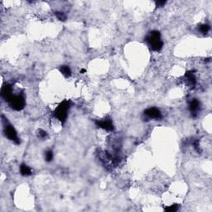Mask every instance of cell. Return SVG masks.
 Listing matches in <instances>:
<instances>
[{"mask_svg":"<svg viewBox=\"0 0 212 212\" xmlns=\"http://www.w3.org/2000/svg\"><path fill=\"white\" fill-rule=\"evenodd\" d=\"M145 41L149 45L151 49L155 52H159L163 47V42L161 40V34L158 31H151L146 36Z\"/></svg>","mask_w":212,"mask_h":212,"instance_id":"1","label":"cell"},{"mask_svg":"<svg viewBox=\"0 0 212 212\" xmlns=\"http://www.w3.org/2000/svg\"><path fill=\"white\" fill-rule=\"evenodd\" d=\"M2 121H3V132H4V134L8 139L13 141V142H15L16 144H19L20 143V139L18 136V134H17V131L13 128V126L12 124H9V122L7 120L5 117L2 115Z\"/></svg>","mask_w":212,"mask_h":212,"instance_id":"2","label":"cell"},{"mask_svg":"<svg viewBox=\"0 0 212 212\" xmlns=\"http://www.w3.org/2000/svg\"><path fill=\"white\" fill-rule=\"evenodd\" d=\"M70 109V103L66 100L62 101L59 105L57 106V109L53 112V115L56 119H57L62 124H64L66 120L68 114V110Z\"/></svg>","mask_w":212,"mask_h":212,"instance_id":"3","label":"cell"},{"mask_svg":"<svg viewBox=\"0 0 212 212\" xmlns=\"http://www.w3.org/2000/svg\"><path fill=\"white\" fill-rule=\"evenodd\" d=\"M8 102L11 108L16 111H20L25 107V99L21 95H13Z\"/></svg>","mask_w":212,"mask_h":212,"instance_id":"4","label":"cell"},{"mask_svg":"<svg viewBox=\"0 0 212 212\" xmlns=\"http://www.w3.org/2000/svg\"><path fill=\"white\" fill-rule=\"evenodd\" d=\"M96 126H98L99 128H101L104 130L107 131H113L114 130V125H113V122L110 119H101V120H97L95 121Z\"/></svg>","mask_w":212,"mask_h":212,"instance_id":"5","label":"cell"},{"mask_svg":"<svg viewBox=\"0 0 212 212\" xmlns=\"http://www.w3.org/2000/svg\"><path fill=\"white\" fill-rule=\"evenodd\" d=\"M145 116L147 117L148 119H162V113L158 109L155 107H152V108H148L143 113Z\"/></svg>","mask_w":212,"mask_h":212,"instance_id":"6","label":"cell"},{"mask_svg":"<svg viewBox=\"0 0 212 212\" xmlns=\"http://www.w3.org/2000/svg\"><path fill=\"white\" fill-rule=\"evenodd\" d=\"M13 95V87L10 85H8V84L4 85L1 89V96H2V98L4 99L6 101H8Z\"/></svg>","mask_w":212,"mask_h":212,"instance_id":"7","label":"cell"},{"mask_svg":"<svg viewBox=\"0 0 212 212\" xmlns=\"http://www.w3.org/2000/svg\"><path fill=\"white\" fill-rule=\"evenodd\" d=\"M200 106H201L200 101L197 100V99H193L189 103V109L191 113L193 114V116H197V113L200 110Z\"/></svg>","mask_w":212,"mask_h":212,"instance_id":"8","label":"cell"},{"mask_svg":"<svg viewBox=\"0 0 212 212\" xmlns=\"http://www.w3.org/2000/svg\"><path fill=\"white\" fill-rule=\"evenodd\" d=\"M185 77L186 79V82L189 85V86L191 87H194L196 86V83H197V80H196V77L195 75H193L192 72H186V75H185Z\"/></svg>","mask_w":212,"mask_h":212,"instance_id":"9","label":"cell"},{"mask_svg":"<svg viewBox=\"0 0 212 212\" xmlns=\"http://www.w3.org/2000/svg\"><path fill=\"white\" fill-rule=\"evenodd\" d=\"M20 173L24 176H31L32 172L31 168L26 164H21L20 166Z\"/></svg>","mask_w":212,"mask_h":212,"instance_id":"10","label":"cell"},{"mask_svg":"<svg viewBox=\"0 0 212 212\" xmlns=\"http://www.w3.org/2000/svg\"><path fill=\"white\" fill-rule=\"evenodd\" d=\"M59 70L61 72L62 75L66 76V77H70L71 75V70H70V67L68 66H61Z\"/></svg>","mask_w":212,"mask_h":212,"instance_id":"11","label":"cell"},{"mask_svg":"<svg viewBox=\"0 0 212 212\" xmlns=\"http://www.w3.org/2000/svg\"><path fill=\"white\" fill-rule=\"evenodd\" d=\"M210 27L208 24H202V25L200 26L199 31L201 32V33L206 34L207 32L210 31Z\"/></svg>","mask_w":212,"mask_h":212,"instance_id":"12","label":"cell"},{"mask_svg":"<svg viewBox=\"0 0 212 212\" xmlns=\"http://www.w3.org/2000/svg\"><path fill=\"white\" fill-rule=\"evenodd\" d=\"M53 157H54V155H53V152L52 150L46 151V153H45V159H46L47 162H52L53 160Z\"/></svg>","mask_w":212,"mask_h":212,"instance_id":"13","label":"cell"},{"mask_svg":"<svg viewBox=\"0 0 212 212\" xmlns=\"http://www.w3.org/2000/svg\"><path fill=\"white\" fill-rule=\"evenodd\" d=\"M55 15H56V17L61 21H66V18H67L66 15L64 13H62V12H56V13H55Z\"/></svg>","mask_w":212,"mask_h":212,"instance_id":"14","label":"cell"},{"mask_svg":"<svg viewBox=\"0 0 212 212\" xmlns=\"http://www.w3.org/2000/svg\"><path fill=\"white\" fill-rule=\"evenodd\" d=\"M179 208V206L177 204L175 205H172L170 206H167L165 208L166 211H169V212H175Z\"/></svg>","mask_w":212,"mask_h":212,"instance_id":"15","label":"cell"},{"mask_svg":"<svg viewBox=\"0 0 212 212\" xmlns=\"http://www.w3.org/2000/svg\"><path fill=\"white\" fill-rule=\"evenodd\" d=\"M37 136H38L39 138H41V139H44L47 137V134L46 131L42 129H39L38 132H37Z\"/></svg>","mask_w":212,"mask_h":212,"instance_id":"16","label":"cell"},{"mask_svg":"<svg viewBox=\"0 0 212 212\" xmlns=\"http://www.w3.org/2000/svg\"><path fill=\"white\" fill-rule=\"evenodd\" d=\"M166 1H157L156 2V7H158V8H159V7H163V6L165 5L166 4Z\"/></svg>","mask_w":212,"mask_h":212,"instance_id":"17","label":"cell"},{"mask_svg":"<svg viewBox=\"0 0 212 212\" xmlns=\"http://www.w3.org/2000/svg\"><path fill=\"white\" fill-rule=\"evenodd\" d=\"M85 72H86V70H85V69H82V70H80V73H81V74H84Z\"/></svg>","mask_w":212,"mask_h":212,"instance_id":"18","label":"cell"}]
</instances>
